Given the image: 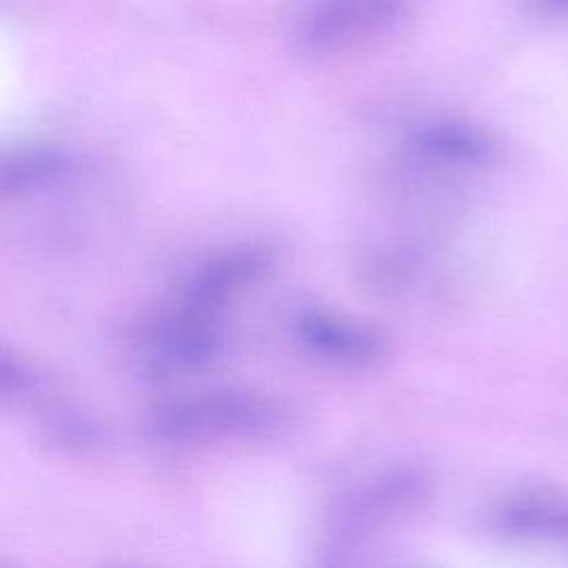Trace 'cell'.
<instances>
[{
  "label": "cell",
  "instance_id": "cell-2",
  "mask_svg": "<svg viewBox=\"0 0 568 568\" xmlns=\"http://www.w3.org/2000/svg\"><path fill=\"white\" fill-rule=\"evenodd\" d=\"M406 0H322L304 27L313 51H333L395 22Z\"/></svg>",
  "mask_w": 568,
  "mask_h": 568
},
{
  "label": "cell",
  "instance_id": "cell-4",
  "mask_svg": "<svg viewBox=\"0 0 568 568\" xmlns=\"http://www.w3.org/2000/svg\"><path fill=\"white\" fill-rule=\"evenodd\" d=\"M499 521L504 528L521 535L568 539V501L546 495H524L504 504Z\"/></svg>",
  "mask_w": 568,
  "mask_h": 568
},
{
  "label": "cell",
  "instance_id": "cell-1",
  "mask_svg": "<svg viewBox=\"0 0 568 568\" xmlns=\"http://www.w3.org/2000/svg\"><path fill=\"white\" fill-rule=\"evenodd\" d=\"M280 413L273 404L248 395H213L171 408L162 428L175 437L213 439L242 437L273 430Z\"/></svg>",
  "mask_w": 568,
  "mask_h": 568
},
{
  "label": "cell",
  "instance_id": "cell-5",
  "mask_svg": "<svg viewBox=\"0 0 568 568\" xmlns=\"http://www.w3.org/2000/svg\"><path fill=\"white\" fill-rule=\"evenodd\" d=\"M58 160L44 151H31L20 155H9L0 160V191H18L29 182H38L55 169Z\"/></svg>",
  "mask_w": 568,
  "mask_h": 568
},
{
  "label": "cell",
  "instance_id": "cell-3",
  "mask_svg": "<svg viewBox=\"0 0 568 568\" xmlns=\"http://www.w3.org/2000/svg\"><path fill=\"white\" fill-rule=\"evenodd\" d=\"M300 333L315 351L342 362H366L377 351V342L368 333L320 311L302 315Z\"/></svg>",
  "mask_w": 568,
  "mask_h": 568
}]
</instances>
